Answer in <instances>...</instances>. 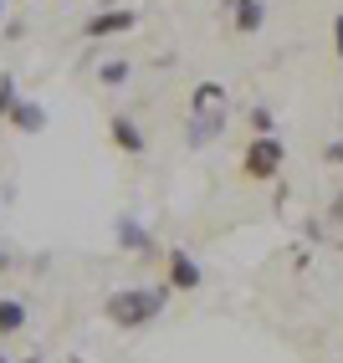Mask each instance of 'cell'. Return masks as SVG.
Segmentation results:
<instances>
[{
  "instance_id": "obj_1",
  "label": "cell",
  "mask_w": 343,
  "mask_h": 363,
  "mask_svg": "<svg viewBox=\"0 0 343 363\" xmlns=\"http://www.w3.org/2000/svg\"><path fill=\"white\" fill-rule=\"evenodd\" d=\"M226 118H231V92H226V82H195L185 143H190V149H205L210 138L226 133Z\"/></svg>"
},
{
  "instance_id": "obj_2",
  "label": "cell",
  "mask_w": 343,
  "mask_h": 363,
  "mask_svg": "<svg viewBox=\"0 0 343 363\" xmlns=\"http://www.w3.org/2000/svg\"><path fill=\"white\" fill-rule=\"evenodd\" d=\"M164 307H169V281L164 286H118L103 302V318L113 328H124V333H138V328H149Z\"/></svg>"
},
{
  "instance_id": "obj_3",
  "label": "cell",
  "mask_w": 343,
  "mask_h": 363,
  "mask_svg": "<svg viewBox=\"0 0 343 363\" xmlns=\"http://www.w3.org/2000/svg\"><path fill=\"white\" fill-rule=\"evenodd\" d=\"M282 164H287L282 138H277V133H266V138H251L246 159H241V174L256 179V184H266V179H277V174H282Z\"/></svg>"
},
{
  "instance_id": "obj_4",
  "label": "cell",
  "mask_w": 343,
  "mask_h": 363,
  "mask_svg": "<svg viewBox=\"0 0 343 363\" xmlns=\"http://www.w3.org/2000/svg\"><path fill=\"white\" fill-rule=\"evenodd\" d=\"M134 26H138L134 11H92V16L82 21V36H87V41H108V36H129Z\"/></svg>"
},
{
  "instance_id": "obj_5",
  "label": "cell",
  "mask_w": 343,
  "mask_h": 363,
  "mask_svg": "<svg viewBox=\"0 0 343 363\" xmlns=\"http://www.w3.org/2000/svg\"><path fill=\"white\" fill-rule=\"evenodd\" d=\"M200 261H195L185 246L169 251V292H200Z\"/></svg>"
},
{
  "instance_id": "obj_6",
  "label": "cell",
  "mask_w": 343,
  "mask_h": 363,
  "mask_svg": "<svg viewBox=\"0 0 343 363\" xmlns=\"http://www.w3.org/2000/svg\"><path fill=\"white\" fill-rule=\"evenodd\" d=\"M220 11L231 16V26H236L241 36H256V31L266 26V0H226Z\"/></svg>"
},
{
  "instance_id": "obj_7",
  "label": "cell",
  "mask_w": 343,
  "mask_h": 363,
  "mask_svg": "<svg viewBox=\"0 0 343 363\" xmlns=\"http://www.w3.org/2000/svg\"><path fill=\"white\" fill-rule=\"evenodd\" d=\"M108 133H113V143H118V154H129V159H138L143 149H149V143H143V128L134 123V118H108Z\"/></svg>"
},
{
  "instance_id": "obj_8",
  "label": "cell",
  "mask_w": 343,
  "mask_h": 363,
  "mask_svg": "<svg viewBox=\"0 0 343 363\" xmlns=\"http://www.w3.org/2000/svg\"><path fill=\"white\" fill-rule=\"evenodd\" d=\"M6 123H11L16 133H41V128H46V108L31 103V98H16V108L6 113Z\"/></svg>"
},
{
  "instance_id": "obj_9",
  "label": "cell",
  "mask_w": 343,
  "mask_h": 363,
  "mask_svg": "<svg viewBox=\"0 0 343 363\" xmlns=\"http://www.w3.org/2000/svg\"><path fill=\"white\" fill-rule=\"evenodd\" d=\"M118 246L134 251V256H149V251H154V230L138 225L134 215H124V220H118Z\"/></svg>"
},
{
  "instance_id": "obj_10",
  "label": "cell",
  "mask_w": 343,
  "mask_h": 363,
  "mask_svg": "<svg viewBox=\"0 0 343 363\" xmlns=\"http://www.w3.org/2000/svg\"><path fill=\"white\" fill-rule=\"evenodd\" d=\"M21 328H26V302L0 297V337H16Z\"/></svg>"
},
{
  "instance_id": "obj_11",
  "label": "cell",
  "mask_w": 343,
  "mask_h": 363,
  "mask_svg": "<svg viewBox=\"0 0 343 363\" xmlns=\"http://www.w3.org/2000/svg\"><path fill=\"white\" fill-rule=\"evenodd\" d=\"M129 72H134V67H129L124 57H108L103 67H97V82H103V87H124V82H129Z\"/></svg>"
},
{
  "instance_id": "obj_12",
  "label": "cell",
  "mask_w": 343,
  "mask_h": 363,
  "mask_svg": "<svg viewBox=\"0 0 343 363\" xmlns=\"http://www.w3.org/2000/svg\"><path fill=\"white\" fill-rule=\"evenodd\" d=\"M246 123H251V133H256V138H266V133H272V128H277V118H272V108H266V103H256V108H251V118H246Z\"/></svg>"
},
{
  "instance_id": "obj_13",
  "label": "cell",
  "mask_w": 343,
  "mask_h": 363,
  "mask_svg": "<svg viewBox=\"0 0 343 363\" xmlns=\"http://www.w3.org/2000/svg\"><path fill=\"white\" fill-rule=\"evenodd\" d=\"M16 98H21V92H16V77H11V72H0V118L16 108Z\"/></svg>"
},
{
  "instance_id": "obj_14",
  "label": "cell",
  "mask_w": 343,
  "mask_h": 363,
  "mask_svg": "<svg viewBox=\"0 0 343 363\" xmlns=\"http://www.w3.org/2000/svg\"><path fill=\"white\" fill-rule=\"evenodd\" d=\"M333 52H338V57H343V11H338V16H333Z\"/></svg>"
},
{
  "instance_id": "obj_15",
  "label": "cell",
  "mask_w": 343,
  "mask_h": 363,
  "mask_svg": "<svg viewBox=\"0 0 343 363\" xmlns=\"http://www.w3.org/2000/svg\"><path fill=\"white\" fill-rule=\"evenodd\" d=\"M328 220H333V225H338V220H343V195H338V200H333V210H328Z\"/></svg>"
},
{
  "instance_id": "obj_16",
  "label": "cell",
  "mask_w": 343,
  "mask_h": 363,
  "mask_svg": "<svg viewBox=\"0 0 343 363\" xmlns=\"http://www.w3.org/2000/svg\"><path fill=\"white\" fill-rule=\"evenodd\" d=\"M328 164H343V143H328Z\"/></svg>"
},
{
  "instance_id": "obj_17",
  "label": "cell",
  "mask_w": 343,
  "mask_h": 363,
  "mask_svg": "<svg viewBox=\"0 0 343 363\" xmlns=\"http://www.w3.org/2000/svg\"><path fill=\"white\" fill-rule=\"evenodd\" d=\"M0 272H11V251L6 246H0Z\"/></svg>"
},
{
  "instance_id": "obj_18",
  "label": "cell",
  "mask_w": 343,
  "mask_h": 363,
  "mask_svg": "<svg viewBox=\"0 0 343 363\" xmlns=\"http://www.w3.org/2000/svg\"><path fill=\"white\" fill-rule=\"evenodd\" d=\"M0 21H6V0H0Z\"/></svg>"
},
{
  "instance_id": "obj_19",
  "label": "cell",
  "mask_w": 343,
  "mask_h": 363,
  "mask_svg": "<svg viewBox=\"0 0 343 363\" xmlns=\"http://www.w3.org/2000/svg\"><path fill=\"white\" fill-rule=\"evenodd\" d=\"M0 363H11V358H6V353H0Z\"/></svg>"
},
{
  "instance_id": "obj_20",
  "label": "cell",
  "mask_w": 343,
  "mask_h": 363,
  "mask_svg": "<svg viewBox=\"0 0 343 363\" xmlns=\"http://www.w3.org/2000/svg\"><path fill=\"white\" fill-rule=\"evenodd\" d=\"M26 363H36V358H26Z\"/></svg>"
}]
</instances>
